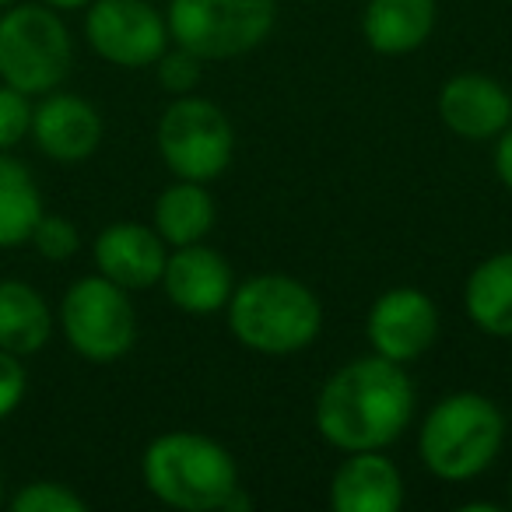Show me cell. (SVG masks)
Instances as JSON below:
<instances>
[{"instance_id":"obj_1","label":"cell","mask_w":512,"mask_h":512,"mask_svg":"<svg viewBox=\"0 0 512 512\" xmlns=\"http://www.w3.org/2000/svg\"><path fill=\"white\" fill-rule=\"evenodd\" d=\"M414 386L397 362L383 355L358 358L327 379L316 400V428L344 453L383 449L407 428Z\"/></svg>"},{"instance_id":"obj_2","label":"cell","mask_w":512,"mask_h":512,"mask_svg":"<svg viewBox=\"0 0 512 512\" xmlns=\"http://www.w3.org/2000/svg\"><path fill=\"white\" fill-rule=\"evenodd\" d=\"M228 327L235 341L260 355H295L316 341L323 327L320 299L302 281L260 274L232 288Z\"/></svg>"},{"instance_id":"obj_3","label":"cell","mask_w":512,"mask_h":512,"mask_svg":"<svg viewBox=\"0 0 512 512\" xmlns=\"http://www.w3.org/2000/svg\"><path fill=\"white\" fill-rule=\"evenodd\" d=\"M141 470L151 495L183 512H221L225 498L239 488V470L228 449L197 432L158 435Z\"/></svg>"},{"instance_id":"obj_4","label":"cell","mask_w":512,"mask_h":512,"mask_svg":"<svg viewBox=\"0 0 512 512\" xmlns=\"http://www.w3.org/2000/svg\"><path fill=\"white\" fill-rule=\"evenodd\" d=\"M505 418L481 393H449L421 425L418 453L442 481H470L498 456Z\"/></svg>"},{"instance_id":"obj_5","label":"cell","mask_w":512,"mask_h":512,"mask_svg":"<svg viewBox=\"0 0 512 512\" xmlns=\"http://www.w3.org/2000/svg\"><path fill=\"white\" fill-rule=\"evenodd\" d=\"M71 36L53 8L15 4L0 15V78L25 95L60 88L71 71Z\"/></svg>"},{"instance_id":"obj_6","label":"cell","mask_w":512,"mask_h":512,"mask_svg":"<svg viewBox=\"0 0 512 512\" xmlns=\"http://www.w3.org/2000/svg\"><path fill=\"white\" fill-rule=\"evenodd\" d=\"M169 36L204 60L256 50L274 29V0H169Z\"/></svg>"},{"instance_id":"obj_7","label":"cell","mask_w":512,"mask_h":512,"mask_svg":"<svg viewBox=\"0 0 512 512\" xmlns=\"http://www.w3.org/2000/svg\"><path fill=\"white\" fill-rule=\"evenodd\" d=\"M235 134L214 102L179 95L158 123V151L179 179L211 183L232 162Z\"/></svg>"},{"instance_id":"obj_8","label":"cell","mask_w":512,"mask_h":512,"mask_svg":"<svg viewBox=\"0 0 512 512\" xmlns=\"http://www.w3.org/2000/svg\"><path fill=\"white\" fill-rule=\"evenodd\" d=\"M67 344L88 362H113L134 348L137 320L127 299V288L109 278H81L67 288L60 302Z\"/></svg>"},{"instance_id":"obj_9","label":"cell","mask_w":512,"mask_h":512,"mask_svg":"<svg viewBox=\"0 0 512 512\" xmlns=\"http://www.w3.org/2000/svg\"><path fill=\"white\" fill-rule=\"evenodd\" d=\"M85 36L102 60L137 71V67L158 64L169 39V25L148 0H92Z\"/></svg>"},{"instance_id":"obj_10","label":"cell","mask_w":512,"mask_h":512,"mask_svg":"<svg viewBox=\"0 0 512 512\" xmlns=\"http://www.w3.org/2000/svg\"><path fill=\"white\" fill-rule=\"evenodd\" d=\"M365 334H369L376 355L404 365L432 348L435 334H439V313H435L432 299L418 288H390L369 309Z\"/></svg>"},{"instance_id":"obj_11","label":"cell","mask_w":512,"mask_h":512,"mask_svg":"<svg viewBox=\"0 0 512 512\" xmlns=\"http://www.w3.org/2000/svg\"><path fill=\"white\" fill-rule=\"evenodd\" d=\"M165 260H169L165 239L137 221H116V225L102 228V235L95 239L99 274L127 292H141V288L162 281Z\"/></svg>"},{"instance_id":"obj_12","label":"cell","mask_w":512,"mask_h":512,"mask_svg":"<svg viewBox=\"0 0 512 512\" xmlns=\"http://www.w3.org/2000/svg\"><path fill=\"white\" fill-rule=\"evenodd\" d=\"M162 285L172 306L183 313H218L232 299V267L225 264V256L214 249L200 246H176V253L165 260Z\"/></svg>"},{"instance_id":"obj_13","label":"cell","mask_w":512,"mask_h":512,"mask_svg":"<svg viewBox=\"0 0 512 512\" xmlns=\"http://www.w3.org/2000/svg\"><path fill=\"white\" fill-rule=\"evenodd\" d=\"M439 116L453 134L467 141H484V137L502 134L512 123V99L498 81L484 74H460L442 85Z\"/></svg>"},{"instance_id":"obj_14","label":"cell","mask_w":512,"mask_h":512,"mask_svg":"<svg viewBox=\"0 0 512 512\" xmlns=\"http://www.w3.org/2000/svg\"><path fill=\"white\" fill-rule=\"evenodd\" d=\"M32 137L57 162H81L99 148L102 120L78 95L46 92L39 109H32Z\"/></svg>"},{"instance_id":"obj_15","label":"cell","mask_w":512,"mask_h":512,"mask_svg":"<svg viewBox=\"0 0 512 512\" xmlns=\"http://www.w3.org/2000/svg\"><path fill=\"white\" fill-rule=\"evenodd\" d=\"M404 502V481L379 449H358L337 467L330 481V505L337 512H397Z\"/></svg>"},{"instance_id":"obj_16","label":"cell","mask_w":512,"mask_h":512,"mask_svg":"<svg viewBox=\"0 0 512 512\" xmlns=\"http://www.w3.org/2000/svg\"><path fill=\"white\" fill-rule=\"evenodd\" d=\"M435 0H369L362 18L365 43L376 53H411L432 36Z\"/></svg>"},{"instance_id":"obj_17","label":"cell","mask_w":512,"mask_h":512,"mask_svg":"<svg viewBox=\"0 0 512 512\" xmlns=\"http://www.w3.org/2000/svg\"><path fill=\"white\" fill-rule=\"evenodd\" d=\"M53 334L46 299L25 281H0V348L25 358L43 351Z\"/></svg>"},{"instance_id":"obj_18","label":"cell","mask_w":512,"mask_h":512,"mask_svg":"<svg viewBox=\"0 0 512 512\" xmlns=\"http://www.w3.org/2000/svg\"><path fill=\"white\" fill-rule=\"evenodd\" d=\"M467 316L495 337H512V253L488 256L467 278Z\"/></svg>"},{"instance_id":"obj_19","label":"cell","mask_w":512,"mask_h":512,"mask_svg":"<svg viewBox=\"0 0 512 512\" xmlns=\"http://www.w3.org/2000/svg\"><path fill=\"white\" fill-rule=\"evenodd\" d=\"M214 225V200L204 183L179 179L158 197L155 204V232L172 246H193Z\"/></svg>"},{"instance_id":"obj_20","label":"cell","mask_w":512,"mask_h":512,"mask_svg":"<svg viewBox=\"0 0 512 512\" xmlns=\"http://www.w3.org/2000/svg\"><path fill=\"white\" fill-rule=\"evenodd\" d=\"M39 218H43V197L32 172L18 158L0 151V249L29 242Z\"/></svg>"},{"instance_id":"obj_21","label":"cell","mask_w":512,"mask_h":512,"mask_svg":"<svg viewBox=\"0 0 512 512\" xmlns=\"http://www.w3.org/2000/svg\"><path fill=\"white\" fill-rule=\"evenodd\" d=\"M15 512H85V498L57 481H36L11 498Z\"/></svg>"},{"instance_id":"obj_22","label":"cell","mask_w":512,"mask_h":512,"mask_svg":"<svg viewBox=\"0 0 512 512\" xmlns=\"http://www.w3.org/2000/svg\"><path fill=\"white\" fill-rule=\"evenodd\" d=\"M29 242L46 256V260H53V264H64V260H71V256L78 253V246H81L78 228H74L67 218H60V214H43V218H39V225L32 228Z\"/></svg>"},{"instance_id":"obj_23","label":"cell","mask_w":512,"mask_h":512,"mask_svg":"<svg viewBox=\"0 0 512 512\" xmlns=\"http://www.w3.org/2000/svg\"><path fill=\"white\" fill-rule=\"evenodd\" d=\"M200 78H204V57H197V53L179 46V50L158 57V81H162L165 92L186 95L200 85Z\"/></svg>"},{"instance_id":"obj_24","label":"cell","mask_w":512,"mask_h":512,"mask_svg":"<svg viewBox=\"0 0 512 512\" xmlns=\"http://www.w3.org/2000/svg\"><path fill=\"white\" fill-rule=\"evenodd\" d=\"M29 130H32L29 95L11 85H0V151L15 148Z\"/></svg>"},{"instance_id":"obj_25","label":"cell","mask_w":512,"mask_h":512,"mask_svg":"<svg viewBox=\"0 0 512 512\" xmlns=\"http://www.w3.org/2000/svg\"><path fill=\"white\" fill-rule=\"evenodd\" d=\"M25 386H29V379H25L22 358L0 348V418H8L22 404Z\"/></svg>"},{"instance_id":"obj_26","label":"cell","mask_w":512,"mask_h":512,"mask_svg":"<svg viewBox=\"0 0 512 512\" xmlns=\"http://www.w3.org/2000/svg\"><path fill=\"white\" fill-rule=\"evenodd\" d=\"M495 169H498V179L512 190V127H505L502 141L495 148Z\"/></svg>"},{"instance_id":"obj_27","label":"cell","mask_w":512,"mask_h":512,"mask_svg":"<svg viewBox=\"0 0 512 512\" xmlns=\"http://www.w3.org/2000/svg\"><path fill=\"white\" fill-rule=\"evenodd\" d=\"M50 8H60V11H74V8H85V4H92V0H46Z\"/></svg>"},{"instance_id":"obj_28","label":"cell","mask_w":512,"mask_h":512,"mask_svg":"<svg viewBox=\"0 0 512 512\" xmlns=\"http://www.w3.org/2000/svg\"><path fill=\"white\" fill-rule=\"evenodd\" d=\"M467 512H498V505H491V502H470V505H463Z\"/></svg>"},{"instance_id":"obj_29","label":"cell","mask_w":512,"mask_h":512,"mask_svg":"<svg viewBox=\"0 0 512 512\" xmlns=\"http://www.w3.org/2000/svg\"><path fill=\"white\" fill-rule=\"evenodd\" d=\"M11 4H18V0H0V8H11Z\"/></svg>"},{"instance_id":"obj_30","label":"cell","mask_w":512,"mask_h":512,"mask_svg":"<svg viewBox=\"0 0 512 512\" xmlns=\"http://www.w3.org/2000/svg\"><path fill=\"white\" fill-rule=\"evenodd\" d=\"M0 495H4V484H0Z\"/></svg>"}]
</instances>
